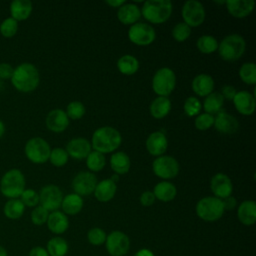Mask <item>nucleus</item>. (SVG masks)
Returning <instances> with one entry per match:
<instances>
[{"instance_id": "obj_1", "label": "nucleus", "mask_w": 256, "mask_h": 256, "mask_svg": "<svg viewBox=\"0 0 256 256\" xmlns=\"http://www.w3.org/2000/svg\"><path fill=\"white\" fill-rule=\"evenodd\" d=\"M10 80L16 90L27 93L35 90L38 87L40 75L36 66L25 62L14 68Z\"/></svg>"}, {"instance_id": "obj_2", "label": "nucleus", "mask_w": 256, "mask_h": 256, "mask_svg": "<svg viewBox=\"0 0 256 256\" xmlns=\"http://www.w3.org/2000/svg\"><path fill=\"white\" fill-rule=\"evenodd\" d=\"M121 142L122 136L117 129L111 126H103L94 131L91 147L95 151L104 154L117 150Z\"/></svg>"}, {"instance_id": "obj_3", "label": "nucleus", "mask_w": 256, "mask_h": 256, "mask_svg": "<svg viewBox=\"0 0 256 256\" xmlns=\"http://www.w3.org/2000/svg\"><path fill=\"white\" fill-rule=\"evenodd\" d=\"M172 2L169 0H148L141 8V15L152 24L166 22L172 14Z\"/></svg>"}, {"instance_id": "obj_4", "label": "nucleus", "mask_w": 256, "mask_h": 256, "mask_svg": "<svg viewBox=\"0 0 256 256\" xmlns=\"http://www.w3.org/2000/svg\"><path fill=\"white\" fill-rule=\"evenodd\" d=\"M25 176L19 169H10L0 180L1 194L9 199L19 198L25 190Z\"/></svg>"}, {"instance_id": "obj_5", "label": "nucleus", "mask_w": 256, "mask_h": 256, "mask_svg": "<svg viewBox=\"0 0 256 256\" xmlns=\"http://www.w3.org/2000/svg\"><path fill=\"white\" fill-rule=\"evenodd\" d=\"M246 43L239 34H230L224 37L218 44L220 57L225 61H236L242 57L245 52Z\"/></svg>"}, {"instance_id": "obj_6", "label": "nucleus", "mask_w": 256, "mask_h": 256, "mask_svg": "<svg viewBox=\"0 0 256 256\" xmlns=\"http://www.w3.org/2000/svg\"><path fill=\"white\" fill-rule=\"evenodd\" d=\"M197 216L206 222H214L219 220L224 214L222 200L215 196H207L201 198L195 207Z\"/></svg>"}, {"instance_id": "obj_7", "label": "nucleus", "mask_w": 256, "mask_h": 256, "mask_svg": "<svg viewBox=\"0 0 256 256\" xmlns=\"http://www.w3.org/2000/svg\"><path fill=\"white\" fill-rule=\"evenodd\" d=\"M24 152L27 159L32 163L43 164L49 160L51 148L45 139L33 137L26 142Z\"/></svg>"}, {"instance_id": "obj_8", "label": "nucleus", "mask_w": 256, "mask_h": 256, "mask_svg": "<svg viewBox=\"0 0 256 256\" xmlns=\"http://www.w3.org/2000/svg\"><path fill=\"white\" fill-rule=\"evenodd\" d=\"M175 85L176 75L172 69L163 67L155 72L152 79V88L157 95L167 97L172 93Z\"/></svg>"}, {"instance_id": "obj_9", "label": "nucleus", "mask_w": 256, "mask_h": 256, "mask_svg": "<svg viewBox=\"0 0 256 256\" xmlns=\"http://www.w3.org/2000/svg\"><path fill=\"white\" fill-rule=\"evenodd\" d=\"M179 169L178 161L169 155L158 156L152 163V170L154 174L165 180L175 178L179 173Z\"/></svg>"}, {"instance_id": "obj_10", "label": "nucleus", "mask_w": 256, "mask_h": 256, "mask_svg": "<svg viewBox=\"0 0 256 256\" xmlns=\"http://www.w3.org/2000/svg\"><path fill=\"white\" fill-rule=\"evenodd\" d=\"M105 247L110 256H124L130 249V239L122 231L114 230L110 232L105 241Z\"/></svg>"}, {"instance_id": "obj_11", "label": "nucleus", "mask_w": 256, "mask_h": 256, "mask_svg": "<svg viewBox=\"0 0 256 256\" xmlns=\"http://www.w3.org/2000/svg\"><path fill=\"white\" fill-rule=\"evenodd\" d=\"M128 37L132 43L139 46H146L155 40L156 32L150 24L136 22L130 26Z\"/></svg>"}, {"instance_id": "obj_12", "label": "nucleus", "mask_w": 256, "mask_h": 256, "mask_svg": "<svg viewBox=\"0 0 256 256\" xmlns=\"http://www.w3.org/2000/svg\"><path fill=\"white\" fill-rule=\"evenodd\" d=\"M184 23L189 27L200 26L205 20V9L202 3L196 0H189L184 3L181 10Z\"/></svg>"}, {"instance_id": "obj_13", "label": "nucleus", "mask_w": 256, "mask_h": 256, "mask_svg": "<svg viewBox=\"0 0 256 256\" xmlns=\"http://www.w3.org/2000/svg\"><path fill=\"white\" fill-rule=\"evenodd\" d=\"M63 194L56 185L49 184L44 186L39 193V204L47 211L52 212L58 210L61 206Z\"/></svg>"}, {"instance_id": "obj_14", "label": "nucleus", "mask_w": 256, "mask_h": 256, "mask_svg": "<svg viewBox=\"0 0 256 256\" xmlns=\"http://www.w3.org/2000/svg\"><path fill=\"white\" fill-rule=\"evenodd\" d=\"M97 183V178L92 172L82 171L73 178L72 188L76 194L86 196L94 192Z\"/></svg>"}, {"instance_id": "obj_15", "label": "nucleus", "mask_w": 256, "mask_h": 256, "mask_svg": "<svg viewBox=\"0 0 256 256\" xmlns=\"http://www.w3.org/2000/svg\"><path fill=\"white\" fill-rule=\"evenodd\" d=\"M210 187L215 195L219 199H224L231 196L233 191V184L231 179L224 173L215 174L210 182Z\"/></svg>"}, {"instance_id": "obj_16", "label": "nucleus", "mask_w": 256, "mask_h": 256, "mask_svg": "<svg viewBox=\"0 0 256 256\" xmlns=\"http://www.w3.org/2000/svg\"><path fill=\"white\" fill-rule=\"evenodd\" d=\"M233 103L236 110L242 115L249 116V115H252L255 111V106H256L255 96L248 91L243 90V91L236 92L233 98Z\"/></svg>"}, {"instance_id": "obj_17", "label": "nucleus", "mask_w": 256, "mask_h": 256, "mask_svg": "<svg viewBox=\"0 0 256 256\" xmlns=\"http://www.w3.org/2000/svg\"><path fill=\"white\" fill-rule=\"evenodd\" d=\"M91 143L82 137H77L71 139L66 145V152L68 156H71L74 159L81 160L86 159V157L91 152Z\"/></svg>"}, {"instance_id": "obj_18", "label": "nucleus", "mask_w": 256, "mask_h": 256, "mask_svg": "<svg viewBox=\"0 0 256 256\" xmlns=\"http://www.w3.org/2000/svg\"><path fill=\"white\" fill-rule=\"evenodd\" d=\"M46 127L56 133L63 132L69 125V118L66 112L62 109L51 110L45 119Z\"/></svg>"}, {"instance_id": "obj_19", "label": "nucleus", "mask_w": 256, "mask_h": 256, "mask_svg": "<svg viewBox=\"0 0 256 256\" xmlns=\"http://www.w3.org/2000/svg\"><path fill=\"white\" fill-rule=\"evenodd\" d=\"M146 148L149 154L153 156L163 155L168 148V140L163 131L151 133L146 140Z\"/></svg>"}, {"instance_id": "obj_20", "label": "nucleus", "mask_w": 256, "mask_h": 256, "mask_svg": "<svg viewBox=\"0 0 256 256\" xmlns=\"http://www.w3.org/2000/svg\"><path fill=\"white\" fill-rule=\"evenodd\" d=\"M213 125L216 130L222 134H233L239 128L237 119L224 110H221L216 114V117H214Z\"/></svg>"}, {"instance_id": "obj_21", "label": "nucleus", "mask_w": 256, "mask_h": 256, "mask_svg": "<svg viewBox=\"0 0 256 256\" xmlns=\"http://www.w3.org/2000/svg\"><path fill=\"white\" fill-rule=\"evenodd\" d=\"M230 15L235 18H245L254 9L253 0H228L225 2Z\"/></svg>"}, {"instance_id": "obj_22", "label": "nucleus", "mask_w": 256, "mask_h": 256, "mask_svg": "<svg viewBox=\"0 0 256 256\" xmlns=\"http://www.w3.org/2000/svg\"><path fill=\"white\" fill-rule=\"evenodd\" d=\"M46 224L52 233L60 235L67 231L69 227V220L66 214H64L62 211L56 210L49 213Z\"/></svg>"}, {"instance_id": "obj_23", "label": "nucleus", "mask_w": 256, "mask_h": 256, "mask_svg": "<svg viewBox=\"0 0 256 256\" xmlns=\"http://www.w3.org/2000/svg\"><path fill=\"white\" fill-rule=\"evenodd\" d=\"M191 86L195 94H197L200 97H206L213 91L214 80L208 74H205V73L198 74L192 80Z\"/></svg>"}, {"instance_id": "obj_24", "label": "nucleus", "mask_w": 256, "mask_h": 256, "mask_svg": "<svg viewBox=\"0 0 256 256\" xmlns=\"http://www.w3.org/2000/svg\"><path fill=\"white\" fill-rule=\"evenodd\" d=\"M141 17L140 8L133 3H124L122 6L118 8L117 11V18L118 20L125 24H134L136 23L139 18Z\"/></svg>"}, {"instance_id": "obj_25", "label": "nucleus", "mask_w": 256, "mask_h": 256, "mask_svg": "<svg viewBox=\"0 0 256 256\" xmlns=\"http://www.w3.org/2000/svg\"><path fill=\"white\" fill-rule=\"evenodd\" d=\"M238 220L246 226H251L256 221V203L253 200L243 201L237 208Z\"/></svg>"}, {"instance_id": "obj_26", "label": "nucleus", "mask_w": 256, "mask_h": 256, "mask_svg": "<svg viewBox=\"0 0 256 256\" xmlns=\"http://www.w3.org/2000/svg\"><path fill=\"white\" fill-rule=\"evenodd\" d=\"M117 191L116 183L112 182L110 179H104L97 183L95 190H94V196L99 202H108L113 199Z\"/></svg>"}, {"instance_id": "obj_27", "label": "nucleus", "mask_w": 256, "mask_h": 256, "mask_svg": "<svg viewBox=\"0 0 256 256\" xmlns=\"http://www.w3.org/2000/svg\"><path fill=\"white\" fill-rule=\"evenodd\" d=\"M33 6L30 0H14L10 4V14L13 19L23 21L31 15Z\"/></svg>"}, {"instance_id": "obj_28", "label": "nucleus", "mask_w": 256, "mask_h": 256, "mask_svg": "<svg viewBox=\"0 0 256 256\" xmlns=\"http://www.w3.org/2000/svg\"><path fill=\"white\" fill-rule=\"evenodd\" d=\"M62 212L66 215H76L83 208V199L76 193H71L63 197L61 206Z\"/></svg>"}, {"instance_id": "obj_29", "label": "nucleus", "mask_w": 256, "mask_h": 256, "mask_svg": "<svg viewBox=\"0 0 256 256\" xmlns=\"http://www.w3.org/2000/svg\"><path fill=\"white\" fill-rule=\"evenodd\" d=\"M171 110V101L168 97L158 96L150 104L149 111L155 119L164 118Z\"/></svg>"}, {"instance_id": "obj_30", "label": "nucleus", "mask_w": 256, "mask_h": 256, "mask_svg": "<svg viewBox=\"0 0 256 256\" xmlns=\"http://www.w3.org/2000/svg\"><path fill=\"white\" fill-rule=\"evenodd\" d=\"M153 194L156 199L162 202H169L176 197L177 189L173 183L168 181H162L155 185Z\"/></svg>"}, {"instance_id": "obj_31", "label": "nucleus", "mask_w": 256, "mask_h": 256, "mask_svg": "<svg viewBox=\"0 0 256 256\" xmlns=\"http://www.w3.org/2000/svg\"><path fill=\"white\" fill-rule=\"evenodd\" d=\"M110 166L117 175L125 174L130 169V158L125 152H115L110 157Z\"/></svg>"}, {"instance_id": "obj_32", "label": "nucleus", "mask_w": 256, "mask_h": 256, "mask_svg": "<svg viewBox=\"0 0 256 256\" xmlns=\"http://www.w3.org/2000/svg\"><path fill=\"white\" fill-rule=\"evenodd\" d=\"M46 250L49 256H65L68 253L69 245L63 237L55 236L48 240Z\"/></svg>"}, {"instance_id": "obj_33", "label": "nucleus", "mask_w": 256, "mask_h": 256, "mask_svg": "<svg viewBox=\"0 0 256 256\" xmlns=\"http://www.w3.org/2000/svg\"><path fill=\"white\" fill-rule=\"evenodd\" d=\"M25 211V206L19 198L9 199L3 207L4 215L11 220H17L22 217Z\"/></svg>"}, {"instance_id": "obj_34", "label": "nucleus", "mask_w": 256, "mask_h": 256, "mask_svg": "<svg viewBox=\"0 0 256 256\" xmlns=\"http://www.w3.org/2000/svg\"><path fill=\"white\" fill-rule=\"evenodd\" d=\"M223 103H224V98L221 95V93L212 92L205 97L203 108L205 110V113L213 115V114H217L222 110Z\"/></svg>"}, {"instance_id": "obj_35", "label": "nucleus", "mask_w": 256, "mask_h": 256, "mask_svg": "<svg viewBox=\"0 0 256 256\" xmlns=\"http://www.w3.org/2000/svg\"><path fill=\"white\" fill-rule=\"evenodd\" d=\"M117 68L124 75H132L137 72L139 68V61L133 55L126 54L118 59Z\"/></svg>"}, {"instance_id": "obj_36", "label": "nucleus", "mask_w": 256, "mask_h": 256, "mask_svg": "<svg viewBox=\"0 0 256 256\" xmlns=\"http://www.w3.org/2000/svg\"><path fill=\"white\" fill-rule=\"evenodd\" d=\"M105 156L104 154L98 152V151H91L89 155L86 157V165L88 169L92 172H98L101 171L105 166Z\"/></svg>"}, {"instance_id": "obj_37", "label": "nucleus", "mask_w": 256, "mask_h": 256, "mask_svg": "<svg viewBox=\"0 0 256 256\" xmlns=\"http://www.w3.org/2000/svg\"><path fill=\"white\" fill-rule=\"evenodd\" d=\"M196 46L200 52L204 54H210L218 49V42L211 35H203L198 38Z\"/></svg>"}, {"instance_id": "obj_38", "label": "nucleus", "mask_w": 256, "mask_h": 256, "mask_svg": "<svg viewBox=\"0 0 256 256\" xmlns=\"http://www.w3.org/2000/svg\"><path fill=\"white\" fill-rule=\"evenodd\" d=\"M239 76L244 83L254 85L256 83V65L253 62L242 64L239 69Z\"/></svg>"}, {"instance_id": "obj_39", "label": "nucleus", "mask_w": 256, "mask_h": 256, "mask_svg": "<svg viewBox=\"0 0 256 256\" xmlns=\"http://www.w3.org/2000/svg\"><path fill=\"white\" fill-rule=\"evenodd\" d=\"M18 31V22L12 17L4 19L0 24V34L5 38L13 37Z\"/></svg>"}, {"instance_id": "obj_40", "label": "nucleus", "mask_w": 256, "mask_h": 256, "mask_svg": "<svg viewBox=\"0 0 256 256\" xmlns=\"http://www.w3.org/2000/svg\"><path fill=\"white\" fill-rule=\"evenodd\" d=\"M106 232L99 227L91 228L87 233V240L93 246H101L106 241Z\"/></svg>"}, {"instance_id": "obj_41", "label": "nucleus", "mask_w": 256, "mask_h": 256, "mask_svg": "<svg viewBox=\"0 0 256 256\" xmlns=\"http://www.w3.org/2000/svg\"><path fill=\"white\" fill-rule=\"evenodd\" d=\"M68 154L65 149L63 148H54L50 152L49 156V161L51 162L52 165L56 167H62L64 166L67 161H68Z\"/></svg>"}, {"instance_id": "obj_42", "label": "nucleus", "mask_w": 256, "mask_h": 256, "mask_svg": "<svg viewBox=\"0 0 256 256\" xmlns=\"http://www.w3.org/2000/svg\"><path fill=\"white\" fill-rule=\"evenodd\" d=\"M191 34V27L184 22L177 23L172 29V36L178 42H183L189 38Z\"/></svg>"}, {"instance_id": "obj_43", "label": "nucleus", "mask_w": 256, "mask_h": 256, "mask_svg": "<svg viewBox=\"0 0 256 256\" xmlns=\"http://www.w3.org/2000/svg\"><path fill=\"white\" fill-rule=\"evenodd\" d=\"M66 114L72 120L80 119L85 114V107L80 101H72L67 105Z\"/></svg>"}, {"instance_id": "obj_44", "label": "nucleus", "mask_w": 256, "mask_h": 256, "mask_svg": "<svg viewBox=\"0 0 256 256\" xmlns=\"http://www.w3.org/2000/svg\"><path fill=\"white\" fill-rule=\"evenodd\" d=\"M183 108H184L185 114L189 117H192V116L198 115L200 113L202 105L197 97L190 96L185 100Z\"/></svg>"}, {"instance_id": "obj_45", "label": "nucleus", "mask_w": 256, "mask_h": 256, "mask_svg": "<svg viewBox=\"0 0 256 256\" xmlns=\"http://www.w3.org/2000/svg\"><path fill=\"white\" fill-rule=\"evenodd\" d=\"M19 199L24 206L36 207L39 204V193H37L34 189H25L20 195Z\"/></svg>"}, {"instance_id": "obj_46", "label": "nucleus", "mask_w": 256, "mask_h": 256, "mask_svg": "<svg viewBox=\"0 0 256 256\" xmlns=\"http://www.w3.org/2000/svg\"><path fill=\"white\" fill-rule=\"evenodd\" d=\"M49 215V211H47L45 208H43L41 205H38L34 207V209L31 212V221L34 225L41 226L47 222Z\"/></svg>"}, {"instance_id": "obj_47", "label": "nucleus", "mask_w": 256, "mask_h": 256, "mask_svg": "<svg viewBox=\"0 0 256 256\" xmlns=\"http://www.w3.org/2000/svg\"><path fill=\"white\" fill-rule=\"evenodd\" d=\"M214 124V116L208 113L198 114L195 119V127L198 130L205 131L211 128Z\"/></svg>"}, {"instance_id": "obj_48", "label": "nucleus", "mask_w": 256, "mask_h": 256, "mask_svg": "<svg viewBox=\"0 0 256 256\" xmlns=\"http://www.w3.org/2000/svg\"><path fill=\"white\" fill-rule=\"evenodd\" d=\"M156 198L153 194L152 191H144L141 195H140V203L142 206H145V207H148V206H151L152 204H154Z\"/></svg>"}, {"instance_id": "obj_49", "label": "nucleus", "mask_w": 256, "mask_h": 256, "mask_svg": "<svg viewBox=\"0 0 256 256\" xmlns=\"http://www.w3.org/2000/svg\"><path fill=\"white\" fill-rule=\"evenodd\" d=\"M14 68L9 63H0V79H11Z\"/></svg>"}, {"instance_id": "obj_50", "label": "nucleus", "mask_w": 256, "mask_h": 256, "mask_svg": "<svg viewBox=\"0 0 256 256\" xmlns=\"http://www.w3.org/2000/svg\"><path fill=\"white\" fill-rule=\"evenodd\" d=\"M236 92H237L236 89L232 85H225L222 87V90L220 93L223 96V98L228 100H233Z\"/></svg>"}, {"instance_id": "obj_51", "label": "nucleus", "mask_w": 256, "mask_h": 256, "mask_svg": "<svg viewBox=\"0 0 256 256\" xmlns=\"http://www.w3.org/2000/svg\"><path fill=\"white\" fill-rule=\"evenodd\" d=\"M222 204L225 210H233L237 206V200L233 196H228L224 199H222Z\"/></svg>"}, {"instance_id": "obj_52", "label": "nucleus", "mask_w": 256, "mask_h": 256, "mask_svg": "<svg viewBox=\"0 0 256 256\" xmlns=\"http://www.w3.org/2000/svg\"><path fill=\"white\" fill-rule=\"evenodd\" d=\"M28 256H49L46 248L42 246H35L30 249Z\"/></svg>"}, {"instance_id": "obj_53", "label": "nucleus", "mask_w": 256, "mask_h": 256, "mask_svg": "<svg viewBox=\"0 0 256 256\" xmlns=\"http://www.w3.org/2000/svg\"><path fill=\"white\" fill-rule=\"evenodd\" d=\"M134 256H155V254L148 248H141L135 253Z\"/></svg>"}, {"instance_id": "obj_54", "label": "nucleus", "mask_w": 256, "mask_h": 256, "mask_svg": "<svg viewBox=\"0 0 256 256\" xmlns=\"http://www.w3.org/2000/svg\"><path fill=\"white\" fill-rule=\"evenodd\" d=\"M106 4H108L111 7L114 8H119L120 6H122L124 3H126L124 0H106L105 1Z\"/></svg>"}, {"instance_id": "obj_55", "label": "nucleus", "mask_w": 256, "mask_h": 256, "mask_svg": "<svg viewBox=\"0 0 256 256\" xmlns=\"http://www.w3.org/2000/svg\"><path fill=\"white\" fill-rule=\"evenodd\" d=\"M4 133H5V125L2 122V120H0V138L4 135Z\"/></svg>"}, {"instance_id": "obj_56", "label": "nucleus", "mask_w": 256, "mask_h": 256, "mask_svg": "<svg viewBox=\"0 0 256 256\" xmlns=\"http://www.w3.org/2000/svg\"><path fill=\"white\" fill-rule=\"evenodd\" d=\"M0 256H8V252L7 250L0 245Z\"/></svg>"}, {"instance_id": "obj_57", "label": "nucleus", "mask_w": 256, "mask_h": 256, "mask_svg": "<svg viewBox=\"0 0 256 256\" xmlns=\"http://www.w3.org/2000/svg\"><path fill=\"white\" fill-rule=\"evenodd\" d=\"M112 182H114V183H116V182H118V180H119V175H117V174H114V175H112L110 178H109Z\"/></svg>"}, {"instance_id": "obj_58", "label": "nucleus", "mask_w": 256, "mask_h": 256, "mask_svg": "<svg viewBox=\"0 0 256 256\" xmlns=\"http://www.w3.org/2000/svg\"><path fill=\"white\" fill-rule=\"evenodd\" d=\"M124 256H128V255H124Z\"/></svg>"}]
</instances>
